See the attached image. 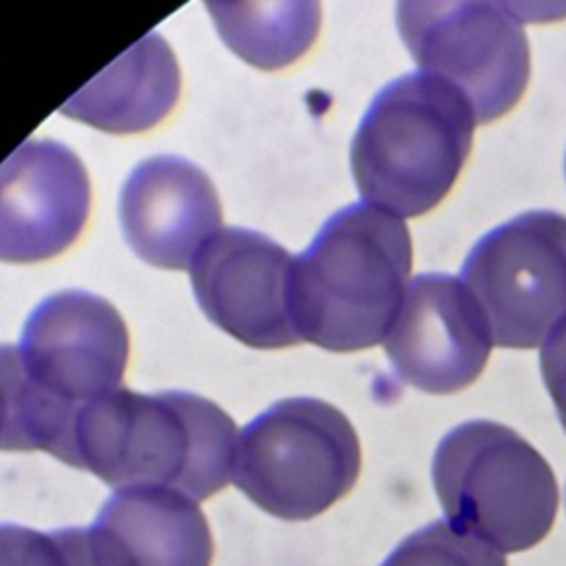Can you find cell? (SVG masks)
Returning a JSON list of instances; mask_svg holds the SVG:
<instances>
[{"mask_svg": "<svg viewBox=\"0 0 566 566\" xmlns=\"http://www.w3.org/2000/svg\"><path fill=\"white\" fill-rule=\"evenodd\" d=\"M360 473V442L334 405L294 396L252 418L239 433L232 482L261 511L312 520L345 497Z\"/></svg>", "mask_w": 566, "mask_h": 566, "instance_id": "6", "label": "cell"}, {"mask_svg": "<svg viewBox=\"0 0 566 566\" xmlns=\"http://www.w3.org/2000/svg\"><path fill=\"white\" fill-rule=\"evenodd\" d=\"M119 223L128 248L142 261L186 270L221 230V201L199 166L184 157L155 155L124 179Z\"/></svg>", "mask_w": 566, "mask_h": 566, "instance_id": "12", "label": "cell"}, {"mask_svg": "<svg viewBox=\"0 0 566 566\" xmlns=\"http://www.w3.org/2000/svg\"><path fill=\"white\" fill-rule=\"evenodd\" d=\"M179 64L170 44L148 33L71 95L60 113L106 133H139L177 104Z\"/></svg>", "mask_w": 566, "mask_h": 566, "instance_id": "14", "label": "cell"}, {"mask_svg": "<svg viewBox=\"0 0 566 566\" xmlns=\"http://www.w3.org/2000/svg\"><path fill=\"white\" fill-rule=\"evenodd\" d=\"M206 9L230 51L263 71L296 62L321 29V4L314 0L206 2Z\"/></svg>", "mask_w": 566, "mask_h": 566, "instance_id": "15", "label": "cell"}, {"mask_svg": "<svg viewBox=\"0 0 566 566\" xmlns=\"http://www.w3.org/2000/svg\"><path fill=\"white\" fill-rule=\"evenodd\" d=\"M382 343L402 382L427 394H455L482 374L493 334L462 279L427 272L409 281Z\"/></svg>", "mask_w": 566, "mask_h": 566, "instance_id": "10", "label": "cell"}, {"mask_svg": "<svg viewBox=\"0 0 566 566\" xmlns=\"http://www.w3.org/2000/svg\"><path fill=\"white\" fill-rule=\"evenodd\" d=\"M88 537L95 566H210L214 557L203 511L170 489H117Z\"/></svg>", "mask_w": 566, "mask_h": 566, "instance_id": "13", "label": "cell"}, {"mask_svg": "<svg viewBox=\"0 0 566 566\" xmlns=\"http://www.w3.org/2000/svg\"><path fill=\"white\" fill-rule=\"evenodd\" d=\"M237 449V424L217 402L119 387L77 411L64 462L115 491L170 489L201 502L232 480Z\"/></svg>", "mask_w": 566, "mask_h": 566, "instance_id": "2", "label": "cell"}, {"mask_svg": "<svg viewBox=\"0 0 566 566\" xmlns=\"http://www.w3.org/2000/svg\"><path fill=\"white\" fill-rule=\"evenodd\" d=\"M380 566H506L495 548L436 520L409 533Z\"/></svg>", "mask_w": 566, "mask_h": 566, "instance_id": "16", "label": "cell"}, {"mask_svg": "<svg viewBox=\"0 0 566 566\" xmlns=\"http://www.w3.org/2000/svg\"><path fill=\"white\" fill-rule=\"evenodd\" d=\"M2 566H95L88 528L33 531L18 524L0 528Z\"/></svg>", "mask_w": 566, "mask_h": 566, "instance_id": "17", "label": "cell"}, {"mask_svg": "<svg viewBox=\"0 0 566 566\" xmlns=\"http://www.w3.org/2000/svg\"><path fill=\"white\" fill-rule=\"evenodd\" d=\"M493 345L533 349L566 318V214L528 210L489 230L462 263Z\"/></svg>", "mask_w": 566, "mask_h": 566, "instance_id": "8", "label": "cell"}, {"mask_svg": "<svg viewBox=\"0 0 566 566\" xmlns=\"http://www.w3.org/2000/svg\"><path fill=\"white\" fill-rule=\"evenodd\" d=\"M478 117L447 80L413 71L385 84L352 137L349 164L367 203L396 217L436 208L455 184Z\"/></svg>", "mask_w": 566, "mask_h": 566, "instance_id": "4", "label": "cell"}, {"mask_svg": "<svg viewBox=\"0 0 566 566\" xmlns=\"http://www.w3.org/2000/svg\"><path fill=\"white\" fill-rule=\"evenodd\" d=\"M539 369L566 431V318L542 343Z\"/></svg>", "mask_w": 566, "mask_h": 566, "instance_id": "18", "label": "cell"}, {"mask_svg": "<svg viewBox=\"0 0 566 566\" xmlns=\"http://www.w3.org/2000/svg\"><path fill=\"white\" fill-rule=\"evenodd\" d=\"M396 24L418 66L453 84L478 124L506 115L524 95L531 51L513 4L402 0Z\"/></svg>", "mask_w": 566, "mask_h": 566, "instance_id": "7", "label": "cell"}, {"mask_svg": "<svg viewBox=\"0 0 566 566\" xmlns=\"http://www.w3.org/2000/svg\"><path fill=\"white\" fill-rule=\"evenodd\" d=\"M128 347L126 323L106 298L62 290L40 301L18 345L0 347L2 449L64 462L77 411L119 389Z\"/></svg>", "mask_w": 566, "mask_h": 566, "instance_id": "1", "label": "cell"}, {"mask_svg": "<svg viewBox=\"0 0 566 566\" xmlns=\"http://www.w3.org/2000/svg\"><path fill=\"white\" fill-rule=\"evenodd\" d=\"M91 184L62 142L27 139L0 168V259L35 263L64 252L82 232Z\"/></svg>", "mask_w": 566, "mask_h": 566, "instance_id": "11", "label": "cell"}, {"mask_svg": "<svg viewBox=\"0 0 566 566\" xmlns=\"http://www.w3.org/2000/svg\"><path fill=\"white\" fill-rule=\"evenodd\" d=\"M564 170H566V159H564Z\"/></svg>", "mask_w": 566, "mask_h": 566, "instance_id": "19", "label": "cell"}, {"mask_svg": "<svg viewBox=\"0 0 566 566\" xmlns=\"http://www.w3.org/2000/svg\"><path fill=\"white\" fill-rule=\"evenodd\" d=\"M188 270L203 314L243 345L281 349L301 343L292 318L294 256L270 237L221 228Z\"/></svg>", "mask_w": 566, "mask_h": 566, "instance_id": "9", "label": "cell"}, {"mask_svg": "<svg viewBox=\"0 0 566 566\" xmlns=\"http://www.w3.org/2000/svg\"><path fill=\"white\" fill-rule=\"evenodd\" d=\"M431 480L447 522L495 548L520 553L553 528L559 491L542 453L493 420H467L436 447Z\"/></svg>", "mask_w": 566, "mask_h": 566, "instance_id": "5", "label": "cell"}, {"mask_svg": "<svg viewBox=\"0 0 566 566\" xmlns=\"http://www.w3.org/2000/svg\"><path fill=\"white\" fill-rule=\"evenodd\" d=\"M411 270V237L394 212L356 201L294 256L292 318L301 340L356 352L387 338Z\"/></svg>", "mask_w": 566, "mask_h": 566, "instance_id": "3", "label": "cell"}]
</instances>
